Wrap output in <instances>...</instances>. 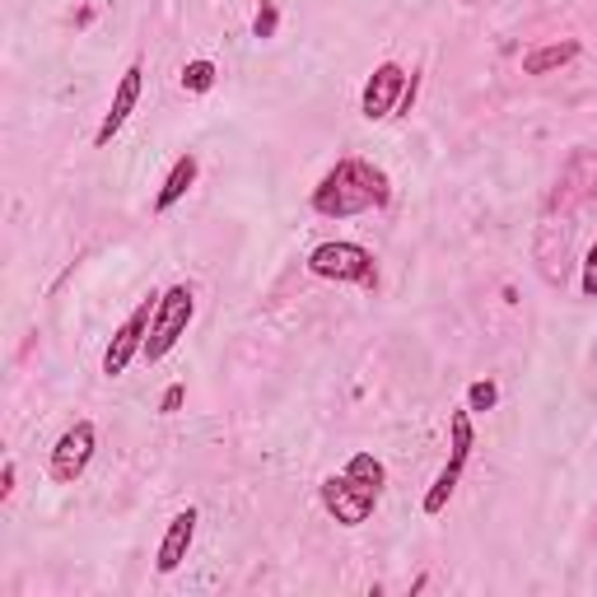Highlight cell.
I'll return each instance as SVG.
<instances>
[{
    "instance_id": "1",
    "label": "cell",
    "mask_w": 597,
    "mask_h": 597,
    "mask_svg": "<svg viewBox=\"0 0 597 597\" xmlns=\"http://www.w3.org/2000/svg\"><path fill=\"white\" fill-rule=\"evenodd\" d=\"M392 202L388 173L369 164V159H336V169L323 173V183L313 187V210L323 220H350V215H365Z\"/></svg>"
},
{
    "instance_id": "2",
    "label": "cell",
    "mask_w": 597,
    "mask_h": 597,
    "mask_svg": "<svg viewBox=\"0 0 597 597\" xmlns=\"http://www.w3.org/2000/svg\"><path fill=\"white\" fill-rule=\"evenodd\" d=\"M308 271L317 281H350V285H378V267H373V252L360 248V243H346V238H336V243H317L308 252Z\"/></svg>"
},
{
    "instance_id": "3",
    "label": "cell",
    "mask_w": 597,
    "mask_h": 597,
    "mask_svg": "<svg viewBox=\"0 0 597 597\" xmlns=\"http://www.w3.org/2000/svg\"><path fill=\"white\" fill-rule=\"evenodd\" d=\"M192 313H196V294H192V285H173V290H164L159 294V308H154V327H150V336H145V360L154 365V360H164V355L183 341V332H187V323H192Z\"/></svg>"
},
{
    "instance_id": "4",
    "label": "cell",
    "mask_w": 597,
    "mask_h": 597,
    "mask_svg": "<svg viewBox=\"0 0 597 597\" xmlns=\"http://www.w3.org/2000/svg\"><path fill=\"white\" fill-rule=\"evenodd\" d=\"M588 202H597V150H574V154L565 159L561 177H555L546 210H551V215H555V210L574 215V210L588 206Z\"/></svg>"
},
{
    "instance_id": "5",
    "label": "cell",
    "mask_w": 597,
    "mask_h": 597,
    "mask_svg": "<svg viewBox=\"0 0 597 597\" xmlns=\"http://www.w3.org/2000/svg\"><path fill=\"white\" fill-rule=\"evenodd\" d=\"M373 504H378V490H369L365 481H355L350 471L327 476V481H323V509H327L341 528H360V523H369Z\"/></svg>"
},
{
    "instance_id": "6",
    "label": "cell",
    "mask_w": 597,
    "mask_h": 597,
    "mask_svg": "<svg viewBox=\"0 0 597 597\" xmlns=\"http://www.w3.org/2000/svg\"><path fill=\"white\" fill-rule=\"evenodd\" d=\"M154 308H159V298L150 294V298H141V304H135V313L127 317V323L117 327L112 346L104 350V373H108V378L127 373V365L145 350V336H150V327H154Z\"/></svg>"
},
{
    "instance_id": "7",
    "label": "cell",
    "mask_w": 597,
    "mask_h": 597,
    "mask_svg": "<svg viewBox=\"0 0 597 597\" xmlns=\"http://www.w3.org/2000/svg\"><path fill=\"white\" fill-rule=\"evenodd\" d=\"M94 448H98V430L89 421H75L62 439H56V448H52V481L56 486H75L79 476L89 471Z\"/></svg>"
},
{
    "instance_id": "8",
    "label": "cell",
    "mask_w": 597,
    "mask_h": 597,
    "mask_svg": "<svg viewBox=\"0 0 597 597\" xmlns=\"http://www.w3.org/2000/svg\"><path fill=\"white\" fill-rule=\"evenodd\" d=\"M569 252H574V225H569V215H561V220H546L542 234H536V271H542L546 285H565Z\"/></svg>"
},
{
    "instance_id": "9",
    "label": "cell",
    "mask_w": 597,
    "mask_h": 597,
    "mask_svg": "<svg viewBox=\"0 0 597 597\" xmlns=\"http://www.w3.org/2000/svg\"><path fill=\"white\" fill-rule=\"evenodd\" d=\"M406 85H411V75L397 66V62H383V66L369 75V85H365V94H360V112L369 117V122H383V117H392L397 104H402Z\"/></svg>"
},
{
    "instance_id": "10",
    "label": "cell",
    "mask_w": 597,
    "mask_h": 597,
    "mask_svg": "<svg viewBox=\"0 0 597 597\" xmlns=\"http://www.w3.org/2000/svg\"><path fill=\"white\" fill-rule=\"evenodd\" d=\"M141 85H145V70H141V66H127V70H122V85H117V94H112L108 117H104V122H98V131H94V145H112V135L127 127V117L135 112V104H141Z\"/></svg>"
},
{
    "instance_id": "11",
    "label": "cell",
    "mask_w": 597,
    "mask_h": 597,
    "mask_svg": "<svg viewBox=\"0 0 597 597\" xmlns=\"http://www.w3.org/2000/svg\"><path fill=\"white\" fill-rule=\"evenodd\" d=\"M196 509H177L173 519H169V532H164V542H159V555H154V565L159 574H173L177 565L187 561V551H192V536H196Z\"/></svg>"
},
{
    "instance_id": "12",
    "label": "cell",
    "mask_w": 597,
    "mask_h": 597,
    "mask_svg": "<svg viewBox=\"0 0 597 597\" xmlns=\"http://www.w3.org/2000/svg\"><path fill=\"white\" fill-rule=\"evenodd\" d=\"M196 173H202V164H196V154H177V164L169 169V177H164V187H159V196H154V210H173L183 196L196 187Z\"/></svg>"
},
{
    "instance_id": "13",
    "label": "cell",
    "mask_w": 597,
    "mask_h": 597,
    "mask_svg": "<svg viewBox=\"0 0 597 597\" xmlns=\"http://www.w3.org/2000/svg\"><path fill=\"white\" fill-rule=\"evenodd\" d=\"M579 52H584V47L574 43V37H561V43H546V47H532V52L523 56V75H551V70L569 66Z\"/></svg>"
},
{
    "instance_id": "14",
    "label": "cell",
    "mask_w": 597,
    "mask_h": 597,
    "mask_svg": "<svg viewBox=\"0 0 597 597\" xmlns=\"http://www.w3.org/2000/svg\"><path fill=\"white\" fill-rule=\"evenodd\" d=\"M463 467H467V463H453V457H448V467H444L439 476H434V486L425 490V500H421V509L430 513V519H434V513H444V504L453 500L457 481H463Z\"/></svg>"
},
{
    "instance_id": "15",
    "label": "cell",
    "mask_w": 597,
    "mask_h": 597,
    "mask_svg": "<svg viewBox=\"0 0 597 597\" xmlns=\"http://www.w3.org/2000/svg\"><path fill=\"white\" fill-rule=\"evenodd\" d=\"M471 444H476V434H471V406L467 411H453L448 415V457H453V463H467V457H471Z\"/></svg>"
},
{
    "instance_id": "16",
    "label": "cell",
    "mask_w": 597,
    "mask_h": 597,
    "mask_svg": "<svg viewBox=\"0 0 597 597\" xmlns=\"http://www.w3.org/2000/svg\"><path fill=\"white\" fill-rule=\"evenodd\" d=\"M346 471L355 476V481H365L369 490H378V495H383V481H388V471H383V463H378L373 453H355L350 463H346Z\"/></svg>"
},
{
    "instance_id": "17",
    "label": "cell",
    "mask_w": 597,
    "mask_h": 597,
    "mask_svg": "<svg viewBox=\"0 0 597 597\" xmlns=\"http://www.w3.org/2000/svg\"><path fill=\"white\" fill-rule=\"evenodd\" d=\"M215 79H220V70H215V62H187L183 66V89L187 94H206V89H215Z\"/></svg>"
},
{
    "instance_id": "18",
    "label": "cell",
    "mask_w": 597,
    "mask_h": 597,
    "mask_svg": "<svg viewBox=\"0 0 597 597\" xmlns=\"http://www.w3.org/2000/svg\"><path fill=\"white\" fill-rule=\"evenodd\" d=\"M495 402H500V388H495L490 378H476V383L467 388V406L471 411H490Z\"/></svg>"
},
{
    "instance_id": "19",
    "label": "cell",
    "mask_w": 597,
    "mask_h": 597,
    "mask_svg": "<svg viewBox=\"0 0 597 597\" xmlns=\"http://www.w3.org/2000/svg\"><path fill=\"white\" fill-rule=\"evenodd\" d=\"M275 29H281V10H275V0H262V10L252 19V33L267 43V37H275Z\"/></svg>"
},
{
    "instance_id": "20",
    "label": "cell",
    "mask_w": 597,
    "mask_h": 597,
    "mask_svg": "<svg viewBox=\"0 0 597 597\" xmlns=\"http://www.w3.org/2000/svg\"><path fill=\"white\" fill-rule=\"evenodd\" d=\"M579 290H584V298H597V243H593L588 257H584V281H579Z\"/></svg>"
},
{
    "instance_id": "21",
    "label": "cell",
    "mask_w": 597,
    "mask_h": 597,
    "mask_svg": "<svg viewBox=\"0 0 597 597\" xmlns=\"http://www.w3.org/2000/svg\"><path fill=\"white\" fill-rule=\"evenodd\" d=\"M183 397H187V388H183V383H173V388L164 392V402H159V411H164V415H173L177 406H183Z\"/></svg>"
},
{
    "instance_id": "22",
    "label": "cell",
    "mask_w": 597,
    "mask_h": 597,
    "mask_svg": "<svg viewBox=\"0 0 597 597\" xmlns=\"http://www.w3.org/2000/svg\"><path fill=\"white\" fill-rule=\"evenodd\" d=\"M14 476H19V467H14V457H10V463L0 467V500H10V495H14Z\"/></svg>"
}]
</instances>
